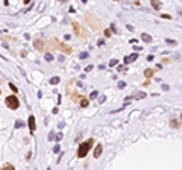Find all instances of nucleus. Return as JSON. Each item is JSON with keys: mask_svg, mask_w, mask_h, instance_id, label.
<instances>
[{"mask_svg": "<svg viewBox=\"0 0 182 170\" xmlns=\"http://www.w3.org/2000/svg\"><path fill=\"white\" fill-rule=\"evenodd\" d=\"M162 18H167V20H170L171 17H170V15H168V14H162Z\"/></svg>", "mask_w": 182, "mask_h": 170, "instance_id": "obj_28", "label": "nucleus"}, {"mask_svg": "<svg viewBox=\"0 0 182 170\" xmlns=\"http://www.w3.org/2000/svg\"><path fill=\"white\" fill-rule=\"evenodd\" d=\"M109 65H111V67L117 65V59H111V61H109Z\"/></svg>", "mask_w": 182, "mask_h": 170, "instance_id": "obj_22", "label": "nucleus"}, {"mask_svg": "<svg viewBox=\"0 0 182 170\" xmlns=\"http://www.w3.org/2000/svg\"><path fill=\"white\" fill-rule=\"evenodd\" d=\"M3 169H8V170H14V166H12V164H5V166H3Z\"/></svg>", "mask_w": 182, "mask_h": 170, "instance_id": "obj_20", "label": "nucleus"}, {"mask_svg": "<svg viewBox=\"0 0 182 170\" xmlns=\"http://www.w3.org/2000/svg\"><path fill=\"white\" fill-rule=\"evenodd\" d=\"M170 126H171V128H179V123H178V121H175V120H171V121H170Z\"/></svg>", "mask_w": 182, "mask_h": 170, "instance_id": "obj_19", "label": "nucleus"}, {"mask_svg": "<svg viewBox=\"0 0 182 170\" xmlns=\"http://www.w3.org/2000/svg\"><path fill=\"white\" fill-rule=\"evenodd\" d=\"M96 97H97V91H93L91 93V99H96Z\"/></svg>", "mask_w": 182, "mask_h": 170, "instance_id": "obj_26", "label": "nucleus"}, {"mask_svg": "<svg viewBox=\"0 0 182 170\" xmlns=\"http://www.w3.org/2000/svg\"><path fill=\"white\" fill-rule=\"evenodd\" d=\"M88 103H90V102H88V99H82V100H81V106H82V108H87Z\"/></svg>", "mask_w": 182, "mask_h": 170, "instance_id": "obj_13", "label": "nucleus"}, {"mask_svg": "<svg viewBox=\"0 0 182 170\" xmlns=\"http://www.w3.org/2000/svg\"><path fill=\"white\" fill-rule=\"evenodd\" d=\"M103 35H105L106 38L112 37V30H111V29H105V30H103Z\"/></svg>", "mask_w": 182, "mask_h": 170, "instance_id": "obj_12", "label": "nucleus"}, {"mask_svg": "<svg viewBox=\"0 0 182 170\" xmlns=\"http://www.w3.org/2000/svg\"><path fill=\"white\" fill-rule=\"evenodd\" d=\"M111 30H112V32H117V27H115V24H111Z\"/></svg>", "mask_w": 182, "mask_h": 170, "instance_id": "obj_27", "label": "nucleus"}, {"mask_svg": "<svg viewBox=\"0 0 182 170\" xmlns=\"http://www.w3.org/2000/svg\"><path fill=\"white\" fill-rule=\"evenodd\" d=\"M59 2H64V0H59Z\"/></svg>", "mask_w": 182, "mask_h": 170, "instance_id": "obj_36", "label": "nucleus"}, {"mask_svg": "<svg viewBox=\"0 0 182 170\" xmlns=\"http://www.w3.org/2000/svg\"><path fill=\"white\" fill-rule=\"evenodd\" d=\"M138 58V53H132V55H129V56H124V64H130V62H134V61Z\"/></svg>", "mask_w": 182, "mask_h": 170, "instance_id": "obj_6", "label": "nucleus"}, {"mask_svg": "<svg viewBox=\"0 0 182 170\" xmlns=\"http://www.w3.org/2000/svg\"><path fill=\"white\" fill-rule=\"evenodd\" d=\"M33 46H35V49H37V50H44L46 43H44V41H41V40H35V41H33Z\"/></svg>", "mask_w": 182, "mask_h": 170, "instance_id": "obj_5", "label": "nucleus"}, {"mask_svg": "<svg viewBox=\"0 0 182 170\" xmlns=\"http://www.w3.org/2000/svg\"><path fill=\"white\" fill-rule=\"evenodd\" d=\"M58 82H59V78H58V76H55V78H52V79H50V84H53V85H55V84H58Z\"/></svg>", "mask_w": 182, "mask_h": 170, "instance_id": "obj_17", "label": "nucleus"}, {"mask_svg": "<svg viewBox=\"0 0 182 170\" xmlns=\"http://www.w3.org/2000/svg\"><path fill=\"white\" fill-rule=\"evenodd\" d=\"M119 72L126 73V72H127V64H126V65H120V67H119Z\"/></svg>", "mask_w": 182, "mask_h": 170, "instance_id": "obj_15", "label": "nucleus"}, {"mask_svg": "<svg viewBox=\"0 0 182 170\" xmlns=\"http://www.w3.org/2000/svg\"><path fill=\"white\" fill-rule=\"evenodd\" d=\"M6 105H8L9 110H18V106H20L18 97L17 96H8L6 97Z\"/></svg>", "mask_w": 182, "mask_h": 170, "instance_id": "obj_2", "label": "nucleus"}, {"mask_svg": "<svg viewBox=\"0 0 182 170\" xmlns=\"http://www.w3.org/2000/svg\"><path fill=\"white\" fill-rule=\"evenodd\" d=\"M144 76H146V78H152V76H153V70L152 68L144 70Z\"/></svg>", "mask_w": 182, "mask_h": 170, "instance_id": "obj_11", "label": "nucleus"}, {"mask_svg": "<svg viewBox=\"0 0 182 170\" xmlns=\"http://www.w3.org/2000/svg\"><path fill=\"white\" fill-rule=\"evenodd\" d=\"M53 150H55V152H59V144H56V146L53 147Z\"/></svg>", "mask_w": 182, "mask_h": 170, "instance_id": "obj_30", "label": "nucleus"}, {"mask_svg": "<svg viewBox=\"0 0 182 170\" xmlns=\"http://www.w3.org/2000/svg\"><path fill=\"white\" fill-rule=\"evenodd\" d=\"M91 70H93V65H88L87 68H85V72H91Z\"/></svg>", "mask_w": 182, "mask_h": 170, "instance_id": "obj_31", "label": "nucleus"}, {"mask_svg": "<svg viewBox=\"0 0 182 170\" xmlns=\"http://www.w3.org/2000/svg\"><path fill=\"white\" fill-rule=\"evenodd\" d=\"M3 3H5V5L8 6V5H9V0H3Z\"/></svg>", "mask_w": 182, "mask_h": 170, "instance_id": "obj_33", "label": "nucleus"}, {"mask_svg": "<svg viewBox=\"0 0 182 170\" xmlns=\"http://www.w3.org/2000/svg\"><path fill=\"white\" fill-rule=\"evenodd\" d=\"M181 120H182V114H181Z\"/></svg>", "mask_w": 182, "mask_h": 170, "instance_id": "obj_35", "label": "nucleus"}, {"mask_svg": "<svg viewBox=\"0 0 182 170\" xmlns=\"http://www.w3.org/2000/svg\"><path fill=\"white\" fill-rule=\"evenodd\" d=\"M102 150H103V146H102V144H97V146H96V149H94V153H93V155H94V158H99V156L102 155Z\"/></svg>", "mask_w": 182, "mask_h": 170, "instance_id": "obj_8", "label": "nucleus"}, {"mask_svg": "<svg viewBox=\"0 0 182 170\" xmlns=\"http://www.w3.org/2000/svg\"><path fill=\"white\" fill-rule=\"evenodd\" d=\"M141 40L144 41V43H152V37L149 34H143L141 35Z\"/></svg>", "mask_w": 182, "mask_h": 170, "instance_id": "obj_10", "label": "nucleus"}, {"mask_svg": "<svg viewBox=\"0 0 182 170\" xmlns=\"http://www.w3.org/2000/svg\"><path fill=\"white\" fill-rule=\"evenodd\" d=\"M9 88H11L12 91H15V93H17V87H15L14 84H9Z\"/></svg>", "mask_w": 182, "mask_h": 170, "instance_id": "obj_23", "label": "nucleus"}, {"mask_svg": "<svg viewBox=\"0 0 182 170\" xmlns=\"http://www.w3.org/2000/svg\"><path fill=\"white\" fill-rule=\"evenodd\" d=\"M124 87H126V84H124V82H119V88H120V90H123Z\"/></svg>", "mask_w": 182, "mask_h": 170, "instance_id": "obj_24", "label": "nucleus"}, {"mask_svg": "<svg viewBox=\"0 0 182 170\" xmlns=\"http://www.w3.org/2000/svg\"><path fill=\"white\" fill-rule=\"evenodd\" d=\"M27 125H29V128H30V132H35V129H37V125H35V117H33V115H30V117H29V121H27Z\"/></svg>", "mask_w": 182, "mask_h": 170, "instance_id": "obj_7", "label": "nucleus"}, {"mask_svg": "<svg viewBox=\"0 0 182 170\" xmlns=\"http://www.w3.org/2000/svg\"><path fill=\"white\" fill-rule=\"evenodd\" d=\"M52 43L55 44V46H58V47H59L61 50H62L64 53H70V52H71V47H70V46H67V44H62V43H59L58 40H53Z\"/></svg>", "mask_w": 182, "mask_h": 170, "instance_id": "obj_3", "label": "nucleus"}, {"mask_svg": "<svg viewBox=\"0 0 182 170\" xmlns=\"http://www.w3.org/2000/svg\"><path fill=\"white\" fill-rule=\"evenodd\" d=\"M135 97H137V99H144V97H146V93H143V91H141V93H137Z\"/></svg>", "mask_w": 182, "mask_h": 170, "instance_id": "obj_16", "label": "nucleus"}, {"mask_svg": "<svg viewBox=\"0 0 182 170\" xmlns=\"http://www.w3.org/2000/svg\"><path fill=\"white\" fill-rule=\"evenodd\" d=\"M23 2H24V3H29V2H30V0H23Z\"/></svg>", "mask_w": 182, "mask_h": 170, "instance_id": "obj_34", "label": "nucleus"}, {"mask_svg": "<svg viewBox=\"0 0 182 170\" xmlns=\"http://www.w3.org/2000/svg\"><path fill=\"white\" fill-rule=\"evenodd\" d=\"M105 100H106V97H105V96H103V97H100V100H99V102H100V103H103Z\"/></svg>", "mask_w": 182, "mask_h": 170, "instance_id": "obj_32", "label": "nucleus"}, {"mask_svg": "<svg viewBox=\"0 0 182 170\" xmlns=\"http://www.w3.org/2000/svg\"><path fill=\"white\" fill-rule=\"evenodd\" d=\"M150 3H152V6L156 9V11L161 9V2H159V0H150Z\"/></svg>", "mask_w": 182, "mask_h": 170, "instance_id": "obj_9", "label": "nucleus"}, {"mask_svg": "<svg viewBox=\"0 0 182 170\" xmlns=\"http://www.w3.org/2000/svg\"><path fill=\"white\" fill-rule=\"evenodd\" d=\"M15 126H17V128H21V126H23V123H21V121H17V123H15Z\"/></svg>", "mask_w": 182, "mask_h": 170, "instance_id": "obj_29", "label": "nucleus"}, {"mask_svg": "<svg viewBox=\"0 0 182 170\" xmlns=\"http://www.w3.org/2000/svg\"><path fill=\"white\" fill-rule=\"evenodd\" d=\"M44 58H46L47 62H52V61H53V55H50V53H46V56H44Z\"/></svg>", "mask_w": 182, "mask_h": 170, "instance_id": "obj_14", "label": "nucleus"}, {"mask_svg": "<svg viewBox=\"0 0 182 170\" xmlns=\"http://www.w3.org/2000/svg\"><path fill=\"white\" fill-rule=\"evenodd\" d=\"M71 26H73V29H74V32L78 35H81V37H87V34L84 32V29L81 27V24L79 23H76V21H71Z\"/></svg>", "mask_w": 182, "mask_h": 170, "instance_id": "obj_4", "label": "nucleus"}, {"mask_svg": "<svg viewBox=\"0 0 182 170\" xmlns=\"http://www.w3.org/2000/svg\"><path fill=\"white\" fill-rule=\"evenodd\" d=\"M79 58H81V59H85V58H88V53H87V52L81 53V55H79Z\"/></svg>", "mask_w": 182, "mask_h": 170, "instance_id": "obj_21", "label": "nucleus"}, {"mask_svg": "<svg viewBox=\"0 0 182 170\" xmlns=\"http://www.w3.org/2000/svg\"><path fill=\"white\" fill-rule=\"evenodd\" d=\"M0 93H2V91H0Z\"/></svg>", "mask_w": 182, "mask_h": 170, "instance_id": "obj_37", "label": "nucleus"}, {"mask_svg": "<svg viewBox=\"0 0 182 170\" xmlns=\"http://www.w3.org/2000/svg\"><path fill=\"white\" fill-rule=\"evenodd\" d=\"M91 144H93V138L87 140V141H84L82 144H79V149H78V156H79V158H84V156H87L88 150L91 149Z\"/></svg>", "mask_w": 182, "mask_h": 170, "instance_id": "obj_1", "label": "nucleus"}, {"mask_svg": "<svg viewBox=\"0 0 182 170\" xmlns=\"http://www.w3.org/2000/svg\"><path fill=\"white\" fill-rule=\"evenodd\" d=\"M97 46H105V41L103 40H99L97 41Z\"/></svg>", "mask_w": 182, "mask_h": 170, "instance_id": "obj_25", "label": "nucleus"}, {"mask_svg": "<svg viewBox=\"0 0 182 170\" xmlns=\"http://www.w3.org/2000/svg\"><path fill=\"white\" fill-rule=\"evenodd\" d=\"M165 43L170 44V46H176V41H175V40H168V38H167V40H165Z\"/></svg>", "mask_w": 182, "mask_h": 170, "instance_id": "obj_18", "label": "nucleus"}]
</instances>
